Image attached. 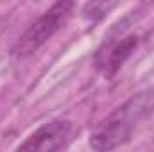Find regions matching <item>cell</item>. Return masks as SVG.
<instances>
[{"label":"cell","instance_id":"277c9868","mask_svg":"<svg viewBox=\"0 0 154 152\" xmlns=\"http://www.w3.org/2000/svg\"><path fill=\"white\" fill-rule=\"evenodd\" d=\"M138 45L136 36H125V38L111 41L109 45H106L99 54H97V68L104 74V75H115L116 72L122 68V65L131 57V54L134 52Z\"/></svg>","mask_w":154,"mask_h":152},{"label":"cell","instance_id":"3957f363","mask_svg":"<svg viewBox=\"0 0 154 152\" xmlns=\"http://www.w3.org/2000/svg\"><path fill=\"white\" fill-rule=\"evenodd\" d=\"M74 123L70 120H52L38 127L20 147L18 150H61L70 141Z\"/></svg>","mask_w":154,"mask_h":152},{"label":"cell","instance_id":"7a4b0ae2","mask_svg":"<svg viewBox=\"0 0 154 152\" xmlns=\"http://www.w3.org/2000/svg\"><path fill=\"white\" fill-rule=\"evenodd\" d=\"M74 11V0H56L38 20L18 38L13 47V56L25 59L38 52L70 18Z\"/></svg>","mask_w":154,"mask_h":152},{"label":"cell","instance_id":"6da1fadb","mask_svg":"<svg viewBox=\"0 0 154 152\" xmlns=\"http://www.w3.org/2000/svg\"><path fill=\"white\" fill-rule=\"evenodd\" d=\"M152 109L154 90H145L133 95L91 131L90 147L93 150H113L127 143L138 125L152 113Z\"/></svg>","mask_w":154,"mask_h":152}]
</instances>
